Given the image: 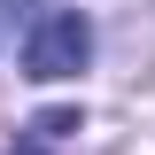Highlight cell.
I'll use <instances>...</instances> for the list:
<instances>
[{
  "instance_id": "cell-1",
  "label": "cell",
  "mask_w": 155,
  "mask_h": 155,
  "mask_svg": "<svg viewBox=\"0 0 155 155\" xmlns=\"http://www.w3.org/2000/svg\"><path fill=\"white\" fill-rule=\"evenodd\" d=\"M85 54H93V23L78 16V8H54V16H39L31 39H23V78H39V85L78 78Z\"/></svg>"
}]
</instances>
